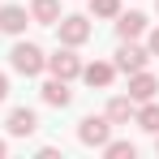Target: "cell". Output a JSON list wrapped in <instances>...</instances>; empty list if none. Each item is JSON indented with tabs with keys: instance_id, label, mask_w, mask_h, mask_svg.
Masks as SVG:
<instances>
[{
	"instance_id": "cell-10",
	"label": "cell",
	"mask_w": 159,
	"mask_h": 159,
	"mask_svg": "<svg viewBox=\"0 0 159 159\" xmlns=\"http://www.w3.org/2000/svg\"><path fill=\"white\" fill-rule=\"evenodd\" d=\"M82 82L107 90V86L116 82V65H112V60H90V65H82Z\"/></svg>"
},
{
	"instance_id": "cell-16",
	"label": "cell",
	"mask_w": 159,
	"mask_h": 159,
	"mask_svg": "<svg viewBox=\"0 0 159 159\" xmlns=\"http://www.w3.org/2000/svg\"><path fill=\"white\" fill-rule=\"evenodd\" d=\"M103 155H107V159H133V155H138V146H133V142H125V138H120V142H112V138H107Z\"/></svg>"
},
{
	"instance_id": "cell-3",
	"label": "cell",
	"mask_w": 159,
	"mask_h": 159,
	"mask_svg": "<svg viewBox=\"0 0 159 159\" xmlns=\"http://www.w3.org/2000/svg\"><path fill=\"white\" fill-rule=\"evenodd\" d=\"M151 60H155V56L146 52L138 39H120V48H116V60H112V65H116V73H138V69H146Z\"/></svg>"
},
{
	"instance_id": "cell-7",
	"label": "cell",
	"mask_w": 159,
	"mask_h": 159,
	"mask_svg": "<svg viewBox=\"0 0 159 159\" xmlns=\"http://www.w3.org/2000/svg\"><path fill=\"white\" fill-rule=\"evenodd\" d=\"M4 129H9V138H30L39 129V112L34 107H13L9 120H4Z\"/></svg>"
},
{
	"instance_id": "cell-8",
	"label": "cell",
	"mask_w": 159,
	"mask_h": 159,
	"mask_svg": "<svg viewBox=\"0 0 159 159\" xmlns=\"http://www.w3.org/2000/svg\"><path fill=\"white\" fill-rule=\"evenodd\" d=\"M155 95H159V78L151 73V69L129 73V99L133 103H146V99H155Z\"/></svg>"
},
{
	"instance_id": "cell-19",
	"label": "cell",
	"mask_w": 159,
	"mask_h": 159,
	"mask_svg": "<svg viewBox=\"0 0 159 159\" xmlns=\"http://www.w3.org/2000/svg\"><path fill=\"white\" fill-rule=\"evenodd\" d=\"M4 155H9V142H4V138H0V159H4Z\"/></svg>"
},
{
	"instance_id": "cell-1",
	"label": "cell",
	"mask_w": 159,
	"mask_h": 159,
	"mask_svg": "<svg viewBox=\"0 0 159 159\" xmlns=\"http://www.w3.org/2000/svg\"><path fill=\"white\" fill-rule=\"evenodd\" d=\"M9 65H13L22 78H39V73L48 69V52H43L39 43H30V39H17V43L9 48Z\"/></svg>"
},
{
	"instance_id": "cell-4",
	"label": "cell",
	"mask_w": 159,
	"mask_h": 159,
	"mask_svg": "<svg viewBox=\"0 0 159 159\" xmlns=\"http://www.w3.org/2000/svg\"><path fill=\"white\" fill-rule=\"evenodd\" d=\"M48 73L52 78H65V82H73V78H82V56H78V48H56L52 56H48Z\"/></svg>"
},
{
	"instance_id": "cell-11",
	"label": "cell",
	"mask_w": 159,
	"mask_h": 159,
	"mask_svg": "<svg viewBox=\"0 0 159 159\" xmlns=\"http://www.w3.org/2000/svg\"><path fill=\"white\" fill-rule=\"evenodd\" d=\"M39 95H43L48 107H69V103H73V90H69L65 78H48L43 86H39Z\"/></svg>"
},
{
	"instance_id": "cell-12",
	"label": "cell",
	"mask_w": 159,
	"mask_h": 159,
	"mask_svg": "<svg viewBox=\"0 0 159 159\" xmlns=\"http://www.w3.org/2000/svg\"><path fill=\"white\" fill-rule=\"evenodd\" d=\"M133 112H138V103H133L129 95H112V99H107V107H103V116L112 120V125H129Z\"/></svg>"
},
{
	"instance_id": "cell-18",
	"label": "cell",
	"mask_w": 159,
	"mask_h": 159,
	"mask_svg": "<svg viewBox=\"0 0 159 159\" xmlns=\"http://www.w3.org/2000/svg\"><path fill=\"white\" fill-rule=\"evenodd\" d=\"M4 99H9V78L0 73V103H4Z\"/></svg>"
},
{
	"instance_id": "cell-17",
	"label": "cell",
	"mask_w": 159,
	"mask_h": 159,
	"mask_svg": "<svg viewBox=\"0 0 159 159\" xmlns=\"http://www.w3.org/2000/svg\"><path fill=\"white\" fill-rule=\"evenodd\" d=\"M146 52H151V56H159V26L146 34Z\"/></svg>"
},
{
	"instance_id": "cell-13",
	"label": "cell",
	"mask_w": 159,
	"mask_h": 159,
	"mask_svg": "<svg viewBox=\"0 0 159 159\" xmlns=\"http://www.w3.org/2000/svg\"><path fill=\"white\" fill-rule=\"evenodd\" d=\"M30 22L34 26H56L60 22V0H30Z\"/></svg>"
},
{
	"instance_id": "cell-14",
	"label": "cell",
	"mask_w": 159,
	"mask_h": 159,
	"mask_svg": "<svg viewBox=\"0 0 159 159\" xmlns=\"http://www.w3.org/2000/svg\"><path fill=\"white\" fill-rule=\"evenodd\" d=\"M133 125L146 133H159V103L155 99H146V103H138V112H133Z\"/></svg>"
},
{
	"instance_id": "cell-20",
	"label": "cell",
	"mask_w": 159,
	"mask_h": 159,
	"mask_svg": "<svg viewBox=\"0 0 159 159\" xmlns=\"http://www.w3.org/2000/svg\"><path fill=\"white\" fill-rule=\"evenodd\" d=\"M155 155H159V133H155Z\"/></svg>"
},
{
	"instance_id": "cell-2",
	"label": "cell",
	"mask_w": 159,
	"mask_h": 159,
	"mask_svg": "<svg viewBox=\"0 0 159 159\" xmlns=\"http://www.w3.org/2000/svg\"><path fill=\"white\" fill-rule=\"evenodd\" d=\"M56 34H60V43H65V48H82V43L95 34V26H90V17H86V13H60Z\"/></svg>"
},
{
	"instance_id": "cell-6",
	"label": "cell",
	"mask_w": 159,
	"mask_h": 159,
	"mask_svg": "<svg viewBox=\"0 0 159 159\" xmlns=\"http://www.w3.org/2000/svg\"><path fill=\"white\" fill-rule=\"evenodd\" d=\"M26 26H30V9H26V4H0V34L22 39Z\"/></svg>"
},
{
	"instance_id": "cell-9",
	"label": "cell",
	"mask_w": 159,
	"mask_h": 159,
	"mask_svg": "<svg viewBox=\"0 0 159 159\" xmlns=\"http://www.w3.org/2000/svg\"><path fill=\"white\" fill-rule=\"evenodd\" d=\"M146 30H151L146 13H138V9H129V13L120 9V13H116V34H120V39H142Z\"/></svg>"
},
{
	"instance_id": "cell-5",
	"label": "cell",
	"mask_w": 159,
	"mask_h": 159,
	"mask_svg": "<svg viewBox=\"0 0 159 159\" xmlns=\"http://www.w3.org/2000/svg\"><path fill=\"white\" fill-rule=\"evenodd\" d=\"M107 138H112V120H107V116H82V120H78V142H82V146L103 151Z\"/></svg>"
},
{
	"instance_id": "cell-15",
	"label": "cell",
	"mask_w": 159,
	"mask_h": 159,
	"mask_svg": "<svg viewBox=\"0 0 159 159\" xmlns=\"http://www.w3.org/2000/svg\"><path fill=\"white\" fill-rule=\"evenodd\" d=\"M116 13H120V0H90V17L116 22Z\"/></svg>"
},
{
	"instance_id": "cell-21",
	"label": "cell",
	"mask_w": 159,
	"mask_h": 159,
	"mask_svg": "<svg viewBox=\"0 0 159 159\" xmlns=\"http://www.w3.org/2000/svg\"><path fill=\"white\" fill-rule=\"evenodd\" d=\"M155 9H159V0H155Z\"/></svg>"
}]
</instances>
